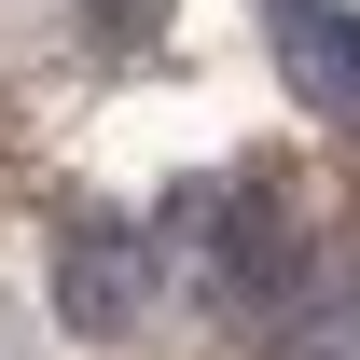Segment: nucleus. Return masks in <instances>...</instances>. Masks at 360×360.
<instances>
[{
	"instance_id": "nucleus-2",
	"label": "nucleus",
	"mask_w": 360,
	"mask_h": 360,
	"mask_svg": "<svg viewBox=\"0 0 360 360\" xmlns=\"http://www.w3.org/2000/svg\"><path fill=\"white\" fill-rule=\"evenodd\" d=\"M264 347H277V360H360V264L319 250V277L264 319Z\"/></svg>"
},
{
	"instance_id": "nucleus-1",
	"label": "nucleus",
	"mask_w": 360,
	"mask_h": 360,
	"mask_svg": "<svg viewBox=\"0 0 360 360\" xmlns=\"http://www.w3.org/2000/svg\"><path fill=\"white\" fill-rule=\"evenodd\" d=\"M264 42H277V84L305 97L319 125L360 139V14L347 0H264Z\"/></svg>"
}]
</instances>
